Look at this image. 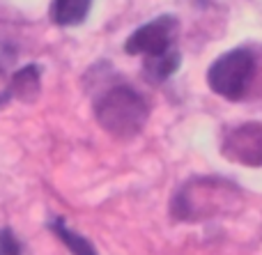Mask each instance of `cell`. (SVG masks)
<instances>
[{"label":"cell","instance_id":"6da1fadb","mask_svg":"<svg viewBox=\"0 0 262 255\" xmlns=\"http://www.w3.org/2000/svg\"><path fill=\"white\" fill-rule=\"evenodd\" d=\"M97 122L108 133L120 138H131L140 133L149 115V106L129 85H115L97 99Z\"/></svg>","mask_w":262,"mask_h":255},{"label":"cell","instance_id":"7a4b0ae2","mask_svg":"<svg viewBox=\"0 0 262 255\" xmlns=\"http://www.w3.org/2000/svg\"><path fill=\"white\" fill-rule=\"evenodd\" d=\"M255 74V58L249 49H232L216 58V62L209 67L207 83L216 95L226 99H242L249 87L251 78Z\"/></svg>","mask_w":262,"mask_h":255},{"label":"cell","instance_id":"3957f363","mask_svg":"<svg viewBox=\"0 0 262 255\" xmlns=\"http://www.w3.org/2000/svg\"><path fill=\"white\" fill-rule=\"evenodd\" d=\"M177 21L175 16H159L154 21L140 26L138 30L127 39L124 51L129 55H145V58H154V55H163L172 49V39H175Z\"/></svg>","mask_w":262,"mask_h":255},{"label":"cell","instance_id":"277c9868","mask_svg":"<svg viewBox=\"0 0 262 255\" xmlns=\"http://www.w3.org/2000/svg\"><path fill=\"white\" fill-rule=\"evenodd\" d=\"M223 154L242 166H262V122L235 127L226 136Z\"/></svg>","mask_w":262,"mask_h":255},{"label":"cell","instance_id":"5b68a950","mask_svg":"<svg viewBox=\"0 0 262 255\" xmlns=\"http://www.w3.org/2000/svg\"><path fill=\"white\" fill-rule=\"evenodd\" d=\"M37 95H39V67H37V64H26L23 69H18V72L14 74L9 87L0 95V108H3L9 99L32 101Z\"/></svg>","mask_w":262,"mask_h":255},{"label":"cell","instance_id":"8992f818","mask_svg":"<svg viewBox=\"0 0 262 255\" xmlns=\"http://www.w3.org/2000/svg\"><path fill=\"white\" fill-rule=\"evenodd\" d=\"M92 0H53L51 18L58 26H78L85 21Z\"/></svg>","mask_w":262,"mask_h":255},{"label":"cell","instance_id":"52a82bcc","mask_svg":"<svg viewBox=\"0 0 262 255\" xmlns=\"http://www.w3.org/2000/svg\"><path fill=\"white\" fill-rule=\"evenodd\" d=\"M180 53L175 49H170L168 53L163 55H154V58H147L145 60V74H147L152 81L161 83L166 78H170L172 74L180 69Z\"/></svg>","mask_w":262,"mask_h":255},{"label":"cell","instance_id":"ba28073f","mask_svg":"<svg viewBox=\"0 0 262 255\" xmlns=\"http://www.w3.org/2000/svg\"><path fill=\"white\" fill-rule=\"evenodd\" d=\"M51 230H53V233L58 235L60 239H62V244H64V246H67L74 255H97L95 246H92V244L88 242L85 237H81V235L74 233L72 228H67L62 219H55L53 223H51Z\"/></svg>","mask_w":262,"mask_h":255},{"label":"cell","instance_id":"9c48e42d","mask_svg":"<svg viewBox=\"0 0 262 255\" xmlns=\"http://www.w3.org/2000/svg\"><path fill=\"white\" fill-rule=\"evenodd\" d=\"M0 255H21L18 239L14 237V233L9 228L0 230Z\"/></svg>","mask_w":262,"mask_h":255}]
</instances>
